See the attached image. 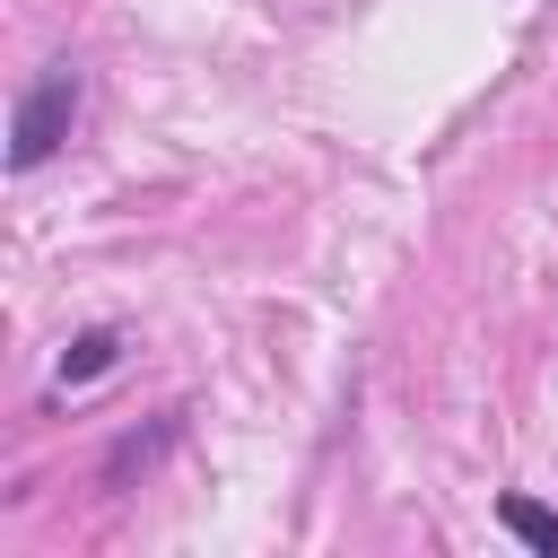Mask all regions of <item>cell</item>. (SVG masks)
<instances>
[{"mask_svg":"<svg viewBox=\"0 0 558 558\" xmlns=\"http://www.w3.org/2000/svg\"><path fill=\"white\" fill-rule=\"evenodd\" d=\"M70 122H78V70H70V61H52V70L17 96V113H9V166H17V174H35L44 157H61Z\"/></svg>","mask_w":558,"mask_h":558,"instance_id":"cell-1","label":"cell"},{"mask_svg":"<svg viewBox=\"0 0 558 558\" xmlns=\"http://www.w3.org/2000/svg\"><path fill=\"white\" fill-rule=\"evenodd\" d=\"M497 523L523 541V549H541V558H558V514L541 506V497H523V488H506L497 497Z\"/></svg>","mask_w":558,"mask_h":558,"instance_id":"cell-2","label":"cell"},{"mask_svg":"<svg viewBox=\"0 0 558 558\" xmlns=\"http://www.w3.org/2000/svg\"><path fill=\"white\" fill-rule=\"evenodd\" d=\"M113 357H122V331H113V323H96V331H78V340L61 349V384H96Z\"/></svg>","mask_w":558,"mask_h":558,"instance_id":"cell-3","label":"cell"}]
</instances>
